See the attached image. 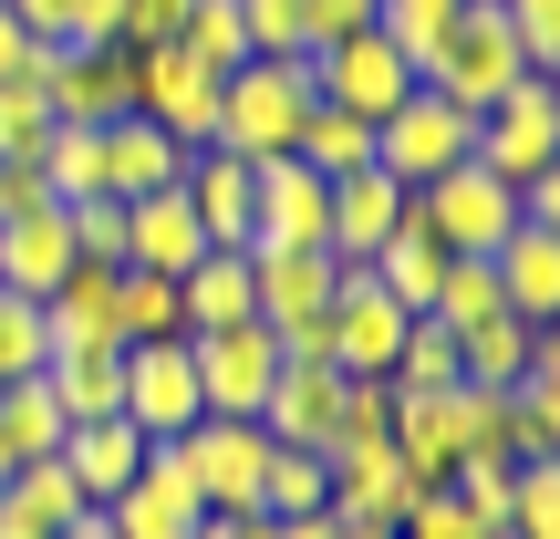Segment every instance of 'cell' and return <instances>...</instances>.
Returning <instances> with one entry per match:
<instances>
[{"label":"cell","instance_id":"3957f363","mask_svg":"<svg viewBox=\"0 0 560 539\" xmlns=\"http://www.w3.org/2000/svg\"><path fill=\"white\" fill-rule=\"evenodd\" d=\"M478 166L509 187V198H520L529 177H560V94H550V73H520L478 115Z\"/></svg>","mask_w":560,"mask_h":539},{"label":"cell","instance_id":"9a60e30c","mask_svg":"<svg viewBox=\"0 0 560 539\" xmlns=\"http://www.w3.org/2000/svg\"><path fill=\"white\" fill-rule=\"evenodd\" d=\"M342 363H280V384H270V405H260V436L270 446H332V425H342Z\"/></svg>","mask_w":560,"mask_h":539},{"label":"cell","instance_id":"7a4b0ae2","mask_svg":"<svg viewBox=\"0 0 560 539\" xmlns=\"http://www.w3.org/2000/svg\"><path fill=\"white\" fill-rule=\"evenodd\" d=\"M467 156H478V115H467V104H446L436 83H416V94L374 125V166L405 187V198H416V187H436L446 166H467Z\"/></svg>","mask_w":560,"mask_h":539},{"label":"cell","instance_id":"836d02e7","mask_svg":"<svg viewBox=\"0 0 560 539\" xmlns=\"http://www.w3.org/2000/svg\"><path fill=\"white\" fill-rule=\"evenodd\" d=\"M177 52L208 62V73H240V62H249V21H240V0H187Z\"/></svg>","mask_w":560,"mask_h":539},{"label":"cell","instance_id":"4fadbf2b","mask_svg":"<svg viewBox=\"0 0 560 539\" xmlns=\"http://www.w3.org/2000/svg\"><path fill=\"white\" fill-rule=\"evenodd\" d=\"M177 457H187V478H198V499L208 508H260V467H270V436L249 415H198L177 436Z\"/></svg>","mask_w":560,"mask_h":539},{"label":"cell","instance_id":"7dc6e473","mask_svg":"<svg viewBox=\"0 0 560 539\" xmlns=\"http://www.w3.org/2000/svg\"><path fill=\"white\" fill-rule=\"evenodd\" d=\"M198 539H280V519H260V508H208Z\"/></svg>","mask_w":560,"mask_h":539},{"label":"cell","instance_id":"d590c367","mask_svg":"<svg viewBox=\"0 0 560 539\" xmlns=\"http://www.w3.org/2000/svg\"><path fill=\"white\" fill-rule=\"evenodd\" d=\"M457 384V332H446L436 312L405 321V353H395V395H446Z\"/></svg>","mask_w":560,"mask_h":539},{"label":"cell","instance_id":"e575fe53","mask_svg":"<svg viewBox=\"0 0 560 539\" xmlns=\"http://www.w3.org/2000/svg\"><path fill=\"white\" fill-rule=\"evenodd\" d=\"M457 11H467V0H374V32L395 42V52L416 62V83H425V62H436V42L457 32Z\"/></svg>","mask_w":560,"mask_h":539},{"label":"cell","instance_id":"e0dca14e","mask_svg":"<svg viewBox=\"0 0 560 539\" xmlns=\"http://www.w3.org/2000/svg\"><path fill=\"white\" fill-rule=\"evenodd\" d=\"M332 508L322 519H363V529H395L405 519V499H416V478H405V457L395 446H332Z\"/></svg>","mask_w":560,"mask_h":539},{"label":"cell","instance_id":"ba28073f","mask_svg":"<svg viewBox=\"0 0 560 539\" xmlns=\"http://www.w3.org/2000/svg\"><path fill=\"white\" fill-rule=\"evenodd\" d=\"M240 249H332V177H312L301 156L249 166V239Z\"/></svg>","mask_w":560,"mask_h":539},{"label":"cell","instance_id":"d6a6232c","mask_svg":"<svg viewBox=\"0 0 560 539\" xmlns=\"http://www.w3.org/2000/svg\"><path fill=\"white\" fill-rule=\"evenodd\" d=\"M115 332H125V342H177V332H187L177 280H166V270H125V280H115Z\"/></svg>","mask_w":560,"mask_h":539},{"label":"cell","instance_id":"74e56055","mask_svg":"<svg viewBox=\"0 0 560 539\" xmlns=\"http://www.w3.org/2000/svg\"><path fill=\"white\" fill-rule=\"evenodd\" d=\"M425 312H436L446 332H467V321L509 312V301H499V270H488V260H446V270H436V301H425Z\"/></svg>","mask_w":560,"mask_h":539},{"label":"cell","instance_id":"30bf717a","mask_svg":"<svg viewBox=\"0 0 560 539\" xmlns=\"http://www.w3.org/2000/svg\"><path fill=\"white\" fill-rule=\"evenodd\" d=\"M187 363H198V405H208V415H249V425H260V405H270V384H280V342H270V321L187 332Z\"/></svg>","mask_w":560,"mask_h":539},{"label":"cell","instance_id":"d4e9b609","mask_svg":"<svg viewBox=\"0 0 560 539\" xmlns=\"http://www.w3.org/2000/svg\"><path fill=\"white\" fill-rule=\"evenodd\" d=\"M540 321H520V312H488V321H467L457 332V384H488V395H509L520 384V363L540 353Z\"/></svg>","mask_w":560,"mask_h":539},{"label":"cell","instance_id":"1f68e13d","mask_svg":"<svg viewBox=\"0 0 560 539\" xmlns=\"http://www.w3.org/2000/svg\"><path fill=\"white\" fill-rule=\"evenodd\" d=\"M332 508V467L312 457V446H270L260 467V519H322Z\"/></svg>","mask_w":560,"mask_h":539},{"label":"cell","instance_id":"f546056e","mask_svg":"<svg viewBox=\"0 0 560 539\" xmlns=\"http://www.w3.org/2000/svg\"><path fill=\"white\" fill-rule=\"evenodd\" d=\"M291 156L312 166V177H353V166H374V125L342 115V104H312L301 136H291Z\"/></svg>","mask_w":560,"mask_h":539},{"label":"cell","instance_id":"ab89813d","mask_svg":"<svg viewBox=\"0 0 560 539\" xmlns=\"http://www.w3.org/2000/svg\"><path fill=\"white\" fill-rule=\"evenodd\" d=\"M509 539H560V457L520 467V499H509Z\"/></svg>","mask_w":560,"mask_h":539},{"label":"cell","instance_id":"8fae6325","mask_svg":"<svg viewBox=\"0 0 560 539\" xmlns=\"http://www.w3.org/2000/svg\"><path fill=\"white\" fill-rule=\"evenodd\" d=\"M42 94H52V125H115L136 115V52L125 42H104V52L42 42Z\"/></svg>","mask_w":560,"mask_h":539},{"label":"cell","instance_id":"4dcf8cb0","mask_svg":"<svg viewBox=\"0 0 560 539\" xmlns=\"http://www.w3.org/2000/svg\"><path fill=\"white\" fill-rule=\"evenodd\" d=\"M42 145H52V94H42V42H32V62L0 83V166H32Z\"/></svg>","mask_w":560,"mask_h":539},{"label":"cell","instance_id":"484cf974","mask_svg":"<svg viewBox=\"0 0 560 539\" xmlns=\"http://www.w3.org/2000/svg\"><path fill=\"white\" fill-rule=\"evenodd\" d=\"M42 384H52V405H62L73 425L125 415V342H94V353H52V363H42Z\"/></svg>","mask_w":560,"mask_h":539},{"label":"cell","instance_id":"83f0119b","mask_svg":"<svg viewBox=\"0 0 560 539\" xmlns=\"http://www.w3.org/2000/svg\"><path fill=\"white\" fill-rule=\"evenodd\" d=\"M363 270H374L384 291L405 301V312H425V301H436V270H446V249L425 239V219H416V198H405V229H395V239H384V249H374V260H363Z\"/></svg>","mask_w":560,"mask_h":539},{"label":"cell","instance_id":"9c48e42d","mask_svg":"<svg viewBox=\"0 0 560 539\" xmlns=\"http://www.w3.org/2000/svg\"><path fill=\"white\" fill-rule=\"evenodd\" d=\"M301 62H312V94L342 104V115H363V125H384L405 94H416V62H405L395 42L374 32V21H363L353 42H322V52H301Z\"/></svg>","mask_w":560,"mask_h":539},{"label":"cell","instance_id":"52a82bcc","mask_svg":"<svg viewBox=\"0 0 560 539\" xmlns=\"http://www.w3.org/2000/svg\"><path fill=\"white\" fill-rule=\"evenodd\" d=\"M416 219H425V239H436L446 260H488V249L520 229V198H509V187L467 156V166H446L436 187H416Z\"/></svg>","mask_w":560,"mask_h":539},{"label":"cell","instance_id":"277c9868","mask_svg":"<svg viewBox=\"0 0 560 539\" xmlns=\"http://www.w3.org/2000/svg\"><path fill=\"white\" fill-rule=\"evenodd\" d=\"M520 73H529V52H520V32H509L499 0H467L457 32H446V42H436V62H425V83H436L446 104H467V115H488V104H499Z\"/></svg>","mask_w":560,"mask_h":539},{"label":"cell","instance_id":"60d3db41","mask_svg":"<svg viewBox=\"0 0 560 539\" xmlns=\"http://www.w3.org/2000/svg\"><path fill=\"white\" fill-rule=\"evenodd\" d=\"M62 219H73V260L125 270V198H73Z\"/></svg>","mask_w":560,"mask_h":539},{"label":"cell","instance_id":"8992f818","mask_svg":"<svg viewBox=\"0 0 560 539\" xmlns=\"http://www.w3.org/2000/svg\"><path fill=\"white\" fill-rule=\"evenodd\" d=\"M104 539H198L208 519V499H198V478H187V457H177V436H156L145 446V467L115 488V499L94 508Z\"/></svg>","mask_w":560,"mask_h":539},{"label":"cell","instance_id":"681fc988","mask_svg":"<svg viewBox=\"0 0 560 539\" xmlns=\"http://www.w3.org/2000/svg\"><path fill=\"white\" fill-rule=\"evenodd\" d=\"M21 62H32V32H21V21H11V0H0V83H11Z\"/></svg>","mask_w":560,"mask_h":539},{"label":"cell","instance_id":"7402d4cb","mask_svg":"<svg viewBox=\"0 0 560 539\" xmlns=\"http://www.w3.org/2000/svg\"><path fill=\"white\" fill-rule=\"evenodd\" d=\"M198 249H208V229L187 219L177 187H156V198H125V270H166V280H177Z\"/></svg>","mask_w":560,"mask_h":539},{"label":"cell","instance_id":"f5cc1de1","mask_svg":"<svg viewBox=\"0 0 560 539\" xmlns=\"http://www.w3.org/2000/svg\"><path fill=\"white\" fill-rule=\"evenodd\" d=\"M52 539H104V519H73V529H52Z\"/></svg>","mask_w":560,"mask_h":539},{"label":"cell","instance_id":"603a6c76","mask_svg":"<svg viewBox=\"0 0 560 539\" xmlns=\"http://www.w3.org/2000/svg\"><path fill=\"white\" fill-rule=\"evenodd\" d=\"M187 332H229V321H260V291H249V249H198L177 270Z\"/></svg>","mask_w":560,"mask_h":539},{"label":"cell","instance_id":"f6af8a7d","mask_svg":"<svg viewBox=\"0 0 560 539\" xmlns=\"http://www.w3.org/2000/svg\"><path fill=\"white\" fill-rule=\"evenodd\" d=\"M363 21H374V0H301V52H322V42H353Z\"/></svg>","mask_w":560,"mask_h":539},{"label":"cell","instance_id":"f35d334b","mask_svg":"<svg viewBox=\"0 0 560 539\" xmlns=\"http://www.w3.org/2000/svg\"><path fill=\"white\" fill-rule=\"evenodd\" d=\"M52 363V332H42V301H21V291H0V384H21V374H42Z\"/></svg>","mask_w":560,"mask_h":539},{"label":"cell","instance_id":"f907efd6","mask_svg":"<svg viewBox=\"0 0 560 539\" xmlns=\"http://www.w3.org/2000/svg\"><path fill=\"white\" fill-rule=\"evenodd\" d=\"M42 198V177H32V166H0V219H11V208H32Z\"/></svg>","mask_w":560,"mask_h":539},{"label":"cell","instance_id":"4316f807","mask_svg":"<svg viewBox=\"0 0 560 539\" xmlns=\"http://www.w3.org/2000/svg\"><path fill=\"white\" fill-rule=\"evenodd\" d=\"M509 446H520V467L560 457V342H540L520 363V384H509Z\"/></svg>","mask_w":560,"mask_h":539},{"label":"cell","instance_id":"d6986e66","mask_svg":"<svg viewBox=\"0 0 560 539\" xmlns=\"http://www.w3.org/2000/svg\"><path fill=\"white\" fill-rule=\"evenodd\" d=\"M395 229H405V187L384 177V166H353V177H332V260H374Z\"/></svg>","mask_w":560,"mask_h":539},{"label":"cell","instance_id":"8d00e7d4","mask_svg":"<svg viewBox=\"0 0 560 539\" xmlns=\"http://www.w3.org/2000/svg\"><path fill=\"white\" fill-rule=\"evenodd\" d=\"M467 499V519H478L488 539H509V499H520V457H467L457 478H446Z\"/></svg>","mask_w":560,"mask_h":539},{"label":"cell","instance_id":"ee69618b","mask_svg":"<svg viewBox=\"0 0 560 539\" xmlns=\"http://www.w3.org/2000/svg\"><path fill=\"white\" fill-rule=\"evenodd\" d=\"M240 21H249V52H260V62L301 52V0H240Z\"/></svg>","mask_w":560,"mask_h":539},{"label":"cell","instance_id":"44dd1931","mask_svg":"<svg viewBox=\"0 0 560 539\" xmlns=\"http://www.w3.org/2000/svg\"><path fill=\"white\" fill-rule=\"evenodd\" d=\"M145 446H156V436H136L125 415H94V425H73V436H62V478L83 488V508H104V499L145 467Z\"/></svg>","mask_w":560,"mask_h":539},{"label":"cell","instance_id":"ac0fdd59","mask_svg":"<svg viewBox=\"0 0 560 539\" xmlns=\"http://www.w3.org/2000/svg\"><path fill=\"white\" fill-rule=\"evenodd\" d=\"M488 270H499V301H509V312L550 332V312H560V229L520 219V229H509L499 249H488Z\"/></svg>","mask_w":560,"mask_h":539},{"label":"cell","instance_id":"5bb4252c","mask_svg":"<svg viewBox=\"0 0 560 539\" xmlns=\"http://www.w3.org/2000/svg\"><path fill=\"white\" fill-rule=\"evenodd\" d=\"M208 405H198V363H187V332L177 342H125V425L136 436H187Z\"/></svg>","mask_w":560,"mask_h":539},{"label":"cell","instance_id":"6da1fadb","mask_svg":"<svg viewBox=\"0 0 560 539\" xmlns=\"http://www.w3.org/2000/svg\"><path fill=\"white\" fill-rule=\"evenodd\" d=\"M312 62H260L249 52L240 73H219V145L240 166H260V156H291V136H301V115H312Z\"/></svg>","mask_w":560,"mask_h":539},{"label":"cell","instance_id":"816d5d0a","mask_svg":"<svg viewBox=\"0 0 560 539\" xmlns=\"http://www.w3.org/2000/svg\"><path fill=\"white\" fill-rule=\"evenodd\" d=\"M332 539H395V529H363V519H332Z\"/></svg>","mask_w":560,"mask_h":539},{"label":"cell","instance_id":"cb8c5ba5","mask_svg":"<svg viewBox=\"0 0 560 539\" xmlns=\"http://www.w3.org/2000/svg\"><path fill=\"white\" fill-rule=\"evenodd\" d=\"M249 291H260V321L332 312V249H249Z\"/></svg>","mask_w":560,"mask_h":539},{"label":"cell","instance_id":"c3c4849f","mask_svg":"<svg viewBox=\"0 0 560 539\" xmlns=\"http://www.w3.org/2000/svg\"><path fill=\"white\" fill-rule=\"evenodd\" d=\"M11 21L32 42H62V21H73V0H11Z\"/></svg>","mask_w":560,"mask_h":539},{"label":"cell","instance_id":"bcb514c9","mask_svg":"<svg viewBox=\"0 0 560 539\" xmlns=\"http://www.w3.org/2000/svg\"><path fill=\"white\" fill-rule=\"evenodd\" d=\"M187 0H125V52H156V42H177Z\"/></svg>","mask_w":560,"mask_h":539},{"label":"cell","instance_id":"b9f144b4","mask_svg":"<svg viewBox=\"0 0 560 539\" xmlns=\"http://www.w3.org/2000/svg\"><path fill=\"white\" fill-rule=\"evenodd\" d=\"M395 436V384H342V425H332V446H384ZM332 446H322V457H332Z\"/></svg>","mask_w":560,"mask_h":539},{"label":"cell","instance_id":"f1b7e54d","mask_svg":"<svg viewBox=\"0 0 560 539\" xmlns=\"http://www.w3.org/2000/svg\"><path fill=\"white\" fill-rule=\"evenodd\" d=\"M0 436H11V457L32 467V457H62L73 415L52 405V384H42V374H21V384H0Z\"/></svg>","mask_w":560,"mask_h":539},{"label":"cell","instance_id":"7bdbcfd3","mask_svg":"<svg viewBox=\"0 0 560 539\" xmlns=\"http://www.w3.org/2000/svg\"><path fill=\"white\" fill-rule=\"evenodd\" d=\"M395 539H488V529L467 519L457 488H416V499H405V519H395Z\"/></svg>","mask_w":560,"mask_h":539},{"label":"cell","instance_id":"ffe728a7","mask_svg":"<svg viewBox=\"0 0 560 539\" xmlns=\"http://www.w3.org/2000/svg\"><path fill=\"white\" fill-rule=\"evenodd\" d=\"M177 166H187V145L166 125H145V115L104 125V198H156V187H177Z\"/></svg>","mask_w":560,"mask_h":539},{"label":"cell","instance_id":"7c38bea8","mask_svg":"<svg viewBox=\"0 0 560 539\" xmlns=\"http://www.w3.org/2000/svg\"><path fill=\"white\" fill-rule=\"evenodd\" d=\"M136 115L166 125V136L198 156V145H219V73L187 62L177 42H156V52H136Z\"/></svg>","mask_w":560,"mask_h":539},{"label":"cell","instance_id":"2e32d148","mask_svg":"<svg viewBox=\"0 0 560 539\" xmlns=\"http://www.w3.org/2000/svg\"><path fill=\"white\" fill-rule=\"evenodd\" d=\"M62 270H73V219H62L52 198L11 208V219H0V291L52 301V280H62Z\"/></svg>","mask_w":560,"mask_h":539},{"label":"cell","instance_id":"5b68a950","mask_svg":"<svg viewBox=\"0 0 560 539\" xmlns=\"http://www.w3.org/2000/svg\"><path fill=\"white\" fill-rule=\"evenodd\" d=\"M405 301L384 291L363 260H332V363L363 384H395V353H405Z\"/></svg>","mask_w":560,"mask_h":539}]
</instances>
